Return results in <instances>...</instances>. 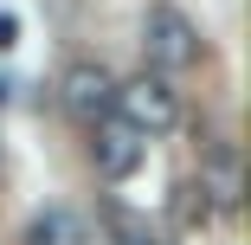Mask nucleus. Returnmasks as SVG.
Wrapping results in <instances>:
<instances>
[{"label":"nucleus","mask_w":251,"mask_h":245,"mask_svg":"<svg viewBox=\"0 0 251 245\" xmlns=\"http://www.w3.org/2000/svg\"><path fill=\"white\" fill-rule=\"evenodd\" d=\"M142 155H148V142H142L129 123H116V116L90 123V162H97L103 181H129V174L142 168Z\"/></svg>","instance_id":"obj_4"},{"label":"nucleus","mask_w":251,"mask_h":245,"mask_svg":"<svg viewBox=\"0 0 251 245\" xmlns=\"http://www.w3.org/2000/svg\"><path fill=\"white\" fill-rule=\"evenodd\" d=\"M20 245H90V232H84V219H77L71 207H45V213L26 226Z\"/></svg>","instance_id":"obj_5"},{"label":"nucleus","mask_w":251,"mask_h":245,"mask_svg":"<svg viewBox=\"0 0 251 245\" xmlns=\"http://www.w3.org/2000/svg\"><path fill=\"white\" fill-rule=\"evenodd\" d=\"M58 104H65V116L71 123H103V116H116V78L97 65V58H77V65H65V78H58Z\"/></svg>","instance_id":"obj_3"},{"label":"nucleus","mask_w":251,"mask_h":245,"mask_svg":"<svg viewBox=\"0 0 251 245\" xmlns=\"http://www.w3.org/2000/svg\"><path fill=\"white\" fill-rule=\"evenodd\" d=\"M0 104H7V78H0Z\"/></svg>","instance_id":"obj_9"},{"label":"nucleus","mask_w":251,"mask_h":245,"mask_svg":"<svg viewBox=\"0 0 251 245\" xmlns=\"http://www.w3.org/2000/svg\"><path fill=\"white\" fill-rule=\"evenodd\" d=\"M142 52H148V71H155V78L193 71V65H200V26H193L180 7H148V20H142Z\"/></svg>","instance_id":"obj_1"},{"label":"nucleus","mask_w":251,"mask_h":245,"mask_svg":"<svg viewBox=\"0 0 251 245\" xmlns=\"http://www.w3.org/2000/svg\"><path fill=\"white\" fill-rule=\"evenodd\" d=\"M13 32H20V26H13V13H0V45H13Z\"/></svg>","instance_id":"obj_8"},{"label":"nucleus","mask_w":251,"mask_h":245,"mask_svg":"<svg viewBox=\"0 0 251 245\" xmlns=\"http://www.w3.org/2000/svg\"><path fill=\"white\" fill-rule=\"evenodd\" d=\"M206 181H187V187H174V213H180V226H206V213H213V200H206Z\"/></svg>","instance_id":"obj_6"},{"label":"nucleus","mask_w":251,"mask_h":245,"mask_svg":"<svg viewBox=\"0 0 251 245\" xmlns=\"http://www.w3.org/2000/svg\"><path fill=\"white\" fill-rule=\"evenodd\" d=\"M116 239H123V245H161L155 232H148V226H135L129 213H116Z\"/></svg>","instance_id":"obj_7"},{"label":"nucleus","mask_w":251,"mask_h":245,"mask_svg":"<svg viewBox=\"0 0 251 245\" xmlns=\"http://www.w3.org/2000/svg\"><path fill=\"white\" fill-rule=\"evenodd\" d=\"M116 123H129L142 142H148V136H168V129L180 123V97H174V84L155 78V71L116 84Z\"/></svg>","instance_id":"obj_2"}]
</instances>
